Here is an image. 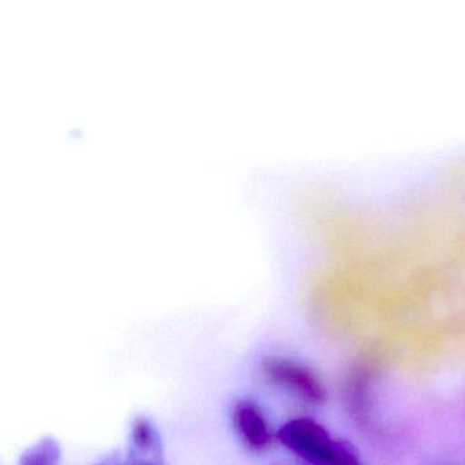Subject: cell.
Returning <instances> with one entry per match:
<instances>
[{"mask_svg": "<svg viewBox=\"0 0 465 465\" xmlns=\"http://www.w3.org/2000/svg\"><path fill=\"white\" fill-rule=\"evenodd\" d=\"M277 438L288 450L312 465H361L350 445L334 440L310 418L288 421L279 430Z\"/></svg>", "mask_w": 465, "mask_h": 465, "instance_id": "6da1fadb", "label": "cell"}, {"mask_svg": "<svg viewBox=\"0 0 465 465\" xmlns=\"http://www.w3.org/2000/svg\"><path fill=\"white\" fill-rule=\"evenodd\" d=\"M262 372L269 381L290 389L312 404H322L326 400L325 389L317 375L295 361L282 358H269L262 363Z\"/></svg>", "mask_w": 465, "mask_h": 465, "instance_id": "7a4b0ae2", "label": "cell"}, {"mask_svg": "<svg viewBox=\"0 0 465 465\" xmlns=\"http://www.w3.org/2000/svg\"><path fill=\"white\" fill-rule=\"evenodd\" d=\"M233 426L244 445L254 451H263L271 446L272 432L260 408L249 400H241L233 407Z\"/></svg>", "mask_w": 465, "mask_h": 465, "instance_id": "3957f363", "label": "cell"}, {"mask_svg": "<svg viewBox=\"0 0 465 465\" xmlns=\"http://www.w3.org/2000/svg\"><path fill=\"white\" fill-rule=\"evenodd\" d=\"M130 440L133 443L132 453L163 459L162 438L149 419L138 418L133 421Z\"/></svg>", "mask_w": 465, "mask_h": 465, "instance_id": "277c9868", "label": "cell"}, {"mask_svg": "<svg viewBox=\"0 0 465 465\" xmlns=\"http://www.w3.org/2000/svg\"><path fill=\"white\" fill-rule=\"evenodd\" d=\"M61 459L59 443L54 438H43L24 451L18 465H59Z\"/></svg>", "mask_w": 465, "mask_h": 465, "instance_id": "5b68a950", "label": "cell"}, {"mask_svg": "<svg viewBox=\"0 0 465 465\" xmlns=\"http://www.w3.org/2000/svg\"><path fill=\"white\" fill-rule=\"evenodd\" d=\"M127 465H165L160 457H145L130 451Z\"/></svg>", "mask_w": 465, "mask_h": 465, "instance_id": "8992f818", "label": "cell"}, {"mask_svg": "<svg viewBox=\"0 0 465 465\" xmlns=\"http://www.w3.org/2000/svg\"><path fill=\"white\" fill-rule=\"evenodd\" d=\"M97 465H110V464H97Z\"/></svg>", "mask_w": 465, "mask_h": 465, "instance_id": "52a82bcc", "label": "cell"}]
</instances>
